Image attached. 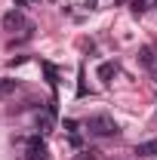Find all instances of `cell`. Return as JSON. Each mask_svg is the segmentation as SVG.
<instances>
[{"mask_svg":"<svg viewBox=\"0 0 157 160\" xmlns=\"http://www.w3.org/2000/svg\"><path fill=\"white\" fill-rule=\"evenodd\" d=\"M74 160H96V151H80Z\"/></svg>","mask_w":157,"mask_h":160,"instance_id":"obj_9","label":"cell"},{"mask_svg":"<svg viewBox=\"0 0 157 160\" xmlns=\"http://www.w3.org/2000/svg\"><path fill=\"white\" fill-rule=\"evenodd\" d=\"M16 86H19V83H16V80H9V77H3V80H0V96H9V92H16Z\"/></svg>","mask_w":157,"mask_h":160,"instance_id":"obj_7","label":"cell"},{"mask_svg":"<svg viewBox=\"0 0 157 160\" xmlns=\"http://www.w3.org/2000/svg\"><path fill=\"white\" fill-rule=\"evenodd\" d=\"M136 154H139V157H157V139L136 145Z\"/></svg>","mask_w":157,"mask_h":160,"instance_id":"obj_6","label":"cell"},{"mask_svg":"<svg viewBox=\"0 0 157 160\" xmlns=\"http://www.w3.org/2000/svg\"><path fill=\"white\" fill-rule=\"evenodd\" d=\"M86 129L99 136V139H111V136H117V123L114 117H108V114H93V117L86 120Z\"/></svg>","mask_w":157,"mask_h":160,"instance_id":"obj_1","label":"cell"},{"mask_svg":"<svg viewBox=\"0 0 157 160\" xmlns=\"http://www.w3.org/2000/svg\"><path fill=\"white\" fill-rule=\"evenodd\" d=\"M65 129H68L71 136H77V120H65Z\"/></svg>","mask_w":157,"mask_h":160,"instance_id":"obj_10","label":"cell"},{"mask_svg":"<svg viewBox=\"0 0 157 160\" xmlns=\"http://www.w3.org/2000/svg\"><path fill=\"white\" fill-rule=\"evenodd\" d=\"M114 74H117V65H114V62H102V65H99V80H102V83H111Z\"/></svg>","mask_w":157,"mask_h":160,"instance_id":"obj_4","label":"cell"},{"mask_svg":"<svg viewBox=\"0 0 157 160\" xmlns=\"http://www.w3.org/2000/svg\"><path fill=\"white\" fill-rule=\"evenodd\" d=\"M3 28H6V31H25L28 37H31V31H34V25L25 19L19 9H9V12L3 16Z\"/></svg>","mask_w":157,"mask_h":160,"instance_id":"obj_2","label":"cell"},{"mask_svg":"<svg viewBox=\"0 0 157 160\" xmlns=\"http://www.w3.org/2000/svg\"><path fill=\"white\" fill-rule=\"evenodd\" d=\"M22 145H25V160H46V142L40 136H31Z\"/></svg>","mask_w":157,"mask_h":160,"instance_id":"obj_3","label":"cell"},{"mask_svg":"<svg viewBox=\"0 0 157 160\" xmlns=\"http://www.w3.org/2000/svg\"><path fill=\"white\" fill-rule=\"evenodd\" d=\"M28 3H37V0H16V9H22V6H28Z\"/></svg>","mask_w":157,"mask_h":160,"instance_id":"obj_11","label":"cell"},{"mask_svg":"<svg viewBox=\"0 0 157 160\" xmlns=\"http://www.w3.org/2000/svg\"><path fill=\"white\" fill-rule=\"evenodd\" d=\"M151 74H154V80H157V65H154V68H151Z\"/></svg>","mask_w":157,"mask_h":160,"instance_id":"obj_12","label":"cell"},{"mask_svg":"<svg viewBox=\"0 0 157 160\" xmlns=\"http://www.w3.org/2000/svg\"><path fill=\"white\" fill-rule=\"evenodd\" d=\"M139 62H142L145 68H154L157 65V52L151 49V46H142V49H139Z\"/></svg>","mask_w":157,"mask_h":160,"instance_id":"obj_5","label":"cell"},{"mask_svg":"<svg viewBox=\"0 0 157 160\" xmlns=\"http://www.w3.org/2000/svg\"><path fill=\"white\" fill-rule=\"evenodd\" d=\"M43 74H46V80H49V86H56V68H53L49 62H43Z\"/></svg>","mask_w":157,"mask_h":160,"instance_id":"obj_8","label":"cell"}]
</instances>
